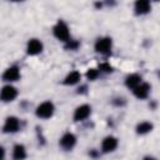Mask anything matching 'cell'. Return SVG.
Returning a JSON list of instances; mask_svg holds the SVG:
<instances>
[{
	"instance_id": "obj_1",
	"label": "cell",
	"mask_w": 160,
	"mask_h": 160,
	"mask_svg": "<svg viewBox=\"0 0 160 160\" xmlns=\"http://www.w3.org/2000/svg\"><path fill=\"white\" fill-rule=\"evenodd\" d=\"M52 32H54V36H55L58 40H60V41L66 42V41L70 40V31H69V28H68V25H66L64 21H61V20H59V21L56 22V25H55L54 29H52Z\"/></svg>"
},
{
	"instance_id": "obj_2",
	"label": "cell",
	"mask_w": 160,
	"mask_h": 160,
	"mask_svg": "<svg viewBox=\"0 0 160 160\" xmlns=\"http://www.w3.org/2000/svg\"><path fill=\"white\" fill-rule=\"evenodd\" d=\"M54 111H55L54 104L51 101H44L36 108L35 114L40 119H49V118H51L54 115Z\"/></svg>"
},
{
	"instance_id": "obj_3",
	"label": "cell",
	"mask_w": 160,
	"mask_h": 160,
	"mask_svg": "<svg viewBox=\"0 0 160 160\" xmlns=\"http://www.w3.org/2000/svg\"><path fill=\"white\" fill-rule=\"evenodd\" d=\"M95 51L99 52V54H102V55H106L111 51V48H112V40L108 36H104V38H99L95 42Z\"/></svg>"
},
{
	"instance_id": "obj_4",
	"label": "cell",
	"mask_w": 160,
	"mask_h": 160,
	"mask_svg": "<svg viewBox=\"0 0 160 160\" xmlns=\"http://www.w3.org/2000/svg\"><path fill=\"white\" fill-rule=\"evenodd\" d=\"M20 129V120L16 116H8L5 119L4 126H2V131L6 134H14L18 132Z\"/></svg>"
},
{
	"instance_id": "obj_5",
	"label": "cell",
	"mask_w": 160,
	"mask_h": 160,
	"mask_svg": "<svg viewBox=\"0 0 160 160\" xmlns=\"http://www.w3.org/2000/svg\"><path fill=\"white\" fill-rule=\"evenodd\" d=\"M18 96V89L12 85H5L0 90V100L2 102H10Z\"/></svg>"
},
{
	"instance_id": "obj_6",
	"label": "cell",
	"mask_w": 160,
	"mask_h": 160,
	"mask_svg": "<svg viewBox=\"0 0 160 160\" xmlns=\"http://www.w3.org/2000/svg\"><path fill=\"white\" fill-rule=\"evenodd\" d=\"M90 114H91V106L88 104H82L75 109L72 118L75 121H84L85 119L90 116Z\"/></svg>"
},
{
	"instance_id": "obj_7",
	"label": "cell",
	"mask_w": 160,
	"mask_h": 160,
	"mask_svg": "<svg viewBox=\"0 0 160 160\" xmlns=\"http://www.w3.org/2000/svg\"><path fill=\"white\" fill-rule=\"evenodd\" d=\"M2 80L6 82H14L20 79V69L18 66H10L2 72Z\"/></svg>"
},
{
	"instance_id": "obj_8",
	"label": "cell",
	"mask_w": 160,
	"mask_h": 160,
	"mask_svg": "<svg viewBox=\"0 0 160 160\" xmlns=\"http://www.w3.org/2000/svg\"><path fill=\"white\" fill-rule=\"evenodd\" d=\"M60 146L65 150H71L76 144V136L72 132H65L60 138Z\"/></svg>"
},
{
	"instance_id": "obj_9",
	"label": "cell",
	"mask_w": 160,
	"mask_h": 160,
	"mask_svg": "<svg viewBox=\"0 0 160 160\" xmlns=\"http://www.w3.org/2000/svg\"><path fill=\"white\" fill-rule=\"evenodd\" d=\"M44 49V45L40 40L38 39H30L28 41V45H26V52L29 55H38Z\"/></svg>"
},
{
	"instance_id": "obj_10",
	"label": "cell",
	"mask_w": 160,
	"mask_h": 160,
	"mask_svg": "<svg viewBox=\"0 0 160 160\" xmlns=\"http://www.w3.org/2000/svg\"><path fill=\"white\" fill-rule=\"evenodd\" d=\"M118 139L115 136H106L104 138L102 142H101V151L102 152H112L116 148H118Z\"/></svg>"
},
{
	"instance_id": "obj_11",
	"label": "cell",
	"mask_w": 160,
	"mask_h": 160,
	"mask_svg": "<svg viewBox=\"0 0 160 160\" xmlns=\"http://www.w3.org/2000/svg\"><path fill=\"white\" fill-rule=\"evenodd\" d=\"M134 95L138 98V99H146L149 96V92H150V85L146 84V82H140L139 85H136L134 89H131Z\"/></svg>"
},
{
	"instance_id": "obj_12",
	"label": "cell",
	"mask_w": 160,
	"mask_h": 160,
	"mask_svg": "<svg viewBox=\"0 0 160 160\" xmlns=\"http://www.w3.org/2000/svg\"><path fill=\"white\" fill-rule=\"evenodd\" d=\"M134 9L138 15H145L151 10V2L150 0H135Z\"/></svg>"
},
{
	"instance_id": "obj_13",
	"label": "cell",
	"mask_w": 160,
	"mask_h": 160,
	"mask_svg": "<svg viewBox=\"0 0 160 160\" xmlns=\"http://www.w3.org/2000/svg\"><path fill=\"white\" fill-rule=\"evenodd\" d=\"M81 80V74L79 72V71H76V70H72V71H70L66 76H65V79H64V84L65 85H75V84H78L79 81Z\"/></svg>"
},
{
	"instance_id": "obj_14",
	"label": "cell",
	"mask_w": 160,
	"mask_h": 160,
	"mask_svg": "<svg viewBox=\"0 0 160 160\" xmlns=\"http://www.w3.org/2000/svg\"><path fill=\"white\" fill-rule=\"evenodd\" d=\"M142 81V78L139 75V74H131L129 76H126L125 79V85L129 88V89H134L136 85H139L140 82Z\"/></svg>"
},
{
	"instance_id": "obj_15",
	"label": "cell",
	"mask_w": 160,
	"mask_h": 160,
	"mask_svg": "<svg viewBox=\"0 0 160 160\" xmlns=\"http://www.w3.org/2000/svg\"><path fill=\"white\" fill-rule=\"evenodd\" d=\"M12 158L16 160H21L26 158V150L22 144H16L12 149Z\"/></svg>"
},
{
	"instance_id": "obj_16",
	"label": "cell",
	"mask_w": 160,
	"mask_h": 160,
	"mask_svg": "<svg viewBox=\"0 0 160 160\" xmlns=\"http://www.w3.org/2000/svg\"><path fill=\"white\" fill-rule=\"evenodd\" d=\"M152 129H154V125L151 122H149V121H141L136 126V132L140 134V135H145V134L150 132Z\"/></svg>"
},
{
	"instance_id": "obj_17",
	"label": "cell",
	"mask_w": 160,
	"mask_h": 160,
	"mask_svg": "<svg viewBox=\"0 0 160 160\" xmlns=\"http://www.w3.org/2000/svg\"><path fill=\"white\" fill-rule=\"evenodd\" d=\"M98 76H99V70L98 69H94V68H91V69H89L88 71H86V78L89 79V80H95V79H98Z\"/></svg>"
},
{
	"instance_id": "obj_18",
	"label": "cell",
	"mask_w": 160,
	"mask_h": 160,
	"mask_svg": "<svg viewBox=\"0 0 160 160\" xmlns=\"http://www.w3.org/2000/svg\"><path fill=\"white\" fill-rule=\"evenodd\" d=\"M99 69H100L101 71H104V72H111V71H112V68H111L109 64H101V65L99 66Z\"/></svg>"
},
{
	"instance_id": "obj_19",
	"label": "cell",
	"mask_w": 160,
	"mask_h": 160,
	"mask_svg": "<svg viewBox=\"0 0 160 160\" xmlns=\"http://www.w3.org/2000/svg\"><path fill=\"white\" fill-rule=\"evenodd\" d=\"M66 42H68L66 48H68V49H70V50H75V49L78 48V45H79V42L72 41V40H69V41H66Z\"/></svg>"
},
{
	"instance_id": "obj_20",
	"label": "cell",
	"mask_w": 160,
	"mask_h": 160,
	"mask_svg": "<svg viewBox=\"0 0 160 160\" xmlns=\"http://www.w3.org/2000/svg\"><path fill=\"white\" fill-rule=\"evenodd\" d=\"M5 158V149L0 145V159H4Z\"/></svg>"
},
{
	"instance_id": "obj_21",
	"label": "cell",
	"mask_w": 160,
	"mask_h": 160,
	"mask_svg": "<svg viewBox=\"0 0 160 160\" xmlns=\"http://www.w3.org/2000/svg\"><path fill=\"white\" fill-rule=\"evenodd\" d=\"M11 1H22V0H11Z\"/></svg>"
},
{
	"instance_id": "obj_22",
	"label": "cell",
	"mask_w": 160,
	"mask_h": 160,
	"mask_svg": "<svg viewBox=\"0 0 160 160\" xmlns=\"http://www.w3.org/2000/svg\"><path fill=\"white\" fill-rule=\"evenodd\" d=\"M154 1H159V0H154Z\"/></svg>"
}]
</instances>
